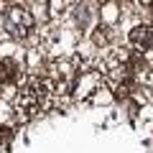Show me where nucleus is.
Wrapping results in <instances>:
<instances>
[{"label": "nucleus", "instance_id": "obj_4", "mask_svg": "<svg viewBox=\"0 0 153 153\" xmlns=\"http://www.w3.org/2000/svg\"><path fill=\"white\" fill-rule=\"evenodd\" d=\"M92 41H94V46H107L110 41H112V28L100 23V26L94 28V33H92Z\"/></svg>", "mask_w": 153, "mask_h": 153}, {"label": "nucleus", "instance_id": "obj_5", "mask_svg": "<svg viewBox=\"0 0 153 153\" xmlns=\"http://www.w3.org/2000/svg\"><path fill=\"white\" fill-rule=\"evenodd\" d=\"M74 18H76V26H79V28H87V26H89V18H92V10H89V5H76Z\"/></svg>", "mask_w": 153, "mask_h": 153}, {"label": "nucleus", "instance_id": "obj_3", "mask_svg": "<svg viewBox=\"0 0 153 153\" xmlns=\"http://www.w3.org/2000/svg\"><path fill=\"white\" fill-rule=\"evenodd\" d=\"M18 76H21L18 61L10 59V56H3L0 59V84H13V82H18Z\"/></svg>", "mask_w": 153, "mask_h": 153}, {"label": "nucleus", "instance_id": "obj_6", "mask_svg": "<svg viewBox=\"0 0 153 153\" xmlns=\"http://www.w3.org/2000/svg\"><path fill=\"white\" fill-rule=\"evenodd\" d=\"M0 140H3V143L10 140V130H8V128H0Z\"/></svg>", "mask_w": 153, "mask_h": 153}, {"label": "nucleus", "instance_id": "obj_1", "mask_svg": "<svg viewBox=\"0 0 153 153\" xmlns=\"http://www.w3.org/2000/svg\"><path fill=\"white\" fill-rule=\"evenodd\" d=\"M33 23H36V18H33V13L28 10L26 5H10L3 13V26H5L8 36L18 38V41L26 38L28 33L33 31Z\"/></svg>", "mask_w": 153, "mask_h": 153}, {"label": "nucleus", "instance_id": "obj_2", "mask_svg": "<svg viewBox=\"0 0 153 153\" xmlns=\"http://www.w3.org/2000/svg\"><path fill=\"white\" fill-rule=\"evenodd\" d=\"M130 44L140 51H151L153 49V28L151 26H135L130 31Z\"/></svg>", "mask_w": 153, "mask_h": 153}]
</instances>
